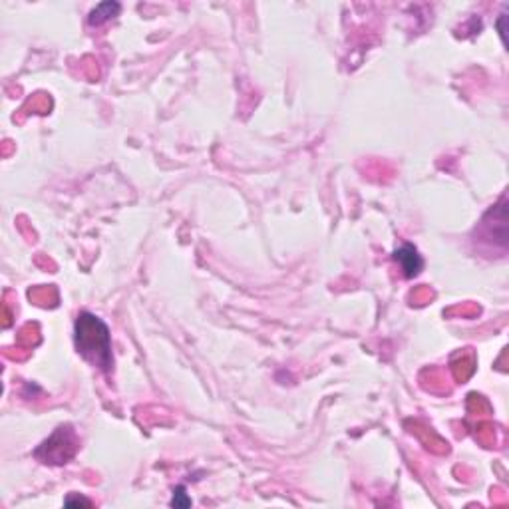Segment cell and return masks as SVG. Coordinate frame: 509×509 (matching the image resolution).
Masks as SVG:
<instances>
[{
	"label": "cell",
	"instance_id": "obj_1",
	"mask_svg": "<svg viewBox=\"0 0 509 509\" xmlns=\"http://www.w3.org/2000/svg\"><path fill=\"white\" fill-rule=\"evenodd\" d=\"M76 348L88 362L97 366L109 374L114 370V354H111V337L104 320L90 313H80L74 327Z\"/></svg>",
	"mask_w": 509,
	"mask_h": 509
},
{
	"label": "cell",
	"instance_id": "obj_2",
	"mask_svg": "<svg viewBox=\"0 0 509 509\" xmlns=\"http://www.w3.org/2000/svg\"><path fill=\"white\" fill-rule=\"evenodd\" d=\"M70 440H76L74 437V432L66 426H62V428H58L56 432H54V436L50 437V440H46L40 448L36 449V456L38 454H44L46 452V456H42L40 460H44L46 463H64L66 460H70L74 456V449H76V446H64L62 448V444H66V442H70Z\"/></svg>",
	"mask_w": 509,
	"mask_h": 509
},
{
	"label": "cell",
	"instance_id": "obj_3",
	"mask_svg": "<svg viewBox=\"0 0 509 509\" xmlns=\"http://www.w3.org/2000/svg\"><path fill=\"white\" fill-rule=\"evenodd\" d=\"M394 261L400 265L404 277H408V279L420 275V271L424 269V259L420 257L418 249L414 245H402L400 249H396Z\"/></svg>",
	"mask_w": 509,
	"mask_h": 509
},
{
	"label": "cell",
	"instance_id": "obj_4",
	"mask_svg": "<svg viewBox=\"0 0 509 509\" xmlns=\"http://www.w3.org/2000/svg\"><path fill=\"white\" fill-rule=\"evenodd\" d=\"M121 6L118 2H102V4H97L96 8L90 13L88 16V22L92 26H100L104 25V22H108L111 18H116L118 14H120Z\"/></svg>",
	"mask_w": 509,
	"mask_h": 509
},
{
	"label": "cell",
	"instance_id": "obj_5",
	"mask_svg": "<svg viewBox=\"0 0 509 509\" xmlns=\"http://www.w3.org/2000/svg\"><path fill=\"white\" fill-rule=\"evenodd\" d=\"M171 505H182V508H187V505H191V499L183 494V487L177 489V496L173 494V499H171Z\"/></svg>",
	"mask_w": 509,
	"mask_h": 509
},
{
	"label": "cell",
	"instance_id": "obj_6",
	"mask_svg": "<svg viewBox=\"0 0 509 509\" xmlns=\"http://www.w3.org/2000/svg\"><path fill=\"white\" fill-rule=\"evenodd\" d=\"M503 20H505V14H501L499 22H497V28H499V34H501V40L505 42V28H503Z\"/></svg>",
	"mask_w": 509,
	"mask_h": 509
}]
</instances>
